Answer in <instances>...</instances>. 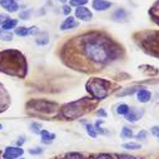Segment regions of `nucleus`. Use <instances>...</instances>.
<instances>
[{"mask_svg":"<svg viewBox=\"0 0 159 159\" xmlns=\"http://www.w3.org/2000/svg\"><path fill=\"white\" fill-rule=\"evenodd\" d=\"M83 53L97 64H108L119 57V47L109 38L92 34L83 40Z\"/></svg>","mask_w":159,"mask_h":159,"instance_id":"f257e3e1","label":"nucleus"},{"mask_svg":"<svg viewBox=\"0 0 159 159\" xmlns=\"http://www.w3.org/2000/svg\"><path fill=\"white\" fill-rule=\"evenodd\" d=\"M0 70L9 73V74H13V75H24L20 71V70H23L25 73V70H26L24 57L19 52H14L13 60H8L5 54L2 53L0 54Z\"/></svg>","mask_w":159,"mask_h":159,"instance_id":"f03ea898","label":"nucleus"},{"mask_svg":"<svg viewBox=\"0 0 159 159\" xmlns=\"http://www.w3.org/2000/svg\"><path fill=\"white\" fill-rule=\"evenodd\" d=\"M109 88H110V83L99 78H93L87 83V90L98 100H102L108 95Z\"/></svg>","mask_w":159,"mask_h":159,"instance_id":"7ed1b4c3","label":"nucleus"},{"mask_svg":"<svg viewBox=\"0 0 159 159\" xmlns=\"http://www.w3.org/2000/svg\"><path fill=\"white\" fill-rule=\"evenodd\" d=\"M89 108V100L83 98L80 100L73 102L63 108V115L66 119H76L79 116H82L84 113H87Z\"/></svg>","mask_w":159,"mask_h":159,"instance_id":"20e7f679","label":"nucleus"},{"mask_svg":"<svg viewBox=\"0 0 159 159\" xmlns=\"http://www.w3.org/2000/svg\"><path fill=\"white\" fill-rule=\"evenodd\" d=\"M148 36L143 38L142 45L145 52H148L152 55L159 57V31H152L147 33Z\"/></svg>","mask_w":159,"mask_h":159,"instance_id":"39448f33","label":"nucleus"},{"mask_svg":"<svg viewBox=\"0 0 159 159\" xmlns=\"http://www.w3.org/2000/svg\"><path fill=\"white\" fill-rule=\"evenodd\" d=\"M35 110L40 111V113H52L57 109V104L54 103H49V102H44V100H35L30 104Z\"/></svg>","mask_w":159,"mask_h":159,"instance_id":"423d86ee","label":"nucleus"},{"mask_svg":"<svg viewBox=\"0 0 159 159\" xmlns=\"http://www.w3.org/2000/svg\"><path fill=\"white\" fill-rule=\"evenodd\" d=\"M23 153H24V150L19 147H8L4 150L3 158L4 159H16L18 157L23 155Z\"/></svg>","mask_w":159,"mask_h":159,"instance_id":"0eeeda50","label":"nucleus"},{"mask_svg":"<svg viewBox=\"0 0 159 159\" xmlns=\"http://www.w3.org/2000/svg\"><path fill=\"white\" fill-rule=\"evenodd\" d=\"M75 16H76L78 19L83 20V21H89V20H92L93 14H92V11H90L88 8H85V7H79V8L75 10Z\"/></svg>","mask_w":159,"mask_h":159,"instance_id":"6e6552de","label":"nucleus"},{"mask_svg":"<svg viewBox=\"0 0 159 159\" xmlns=\"http://www.w3.org/2000/svg\"><path fill=\"white\" fill-rule=\"evenodd\" d=\"M0 5L9 13H15L19 9V5L16 4L15 0H0Z\"/></svg>","mask_w":159,"mask_h":159,"instance_id":"1a4fd4ad","label":"nucleus"},{"mask_svg":"<svg viewBox=\"0 0 159 159\" xmlns=\"http://www.w3.org/2000/svg\"><path fill=\"white\" fill-rule=\"evenodd\" d=\"M110 7H111V3L107 2V0H93V9L98 11H104Z\"/></svg>","mask_w":159,"mask_h":159,"instance_id":"9d476101","label":"nucleus"},{"mask_svg":"<svg viewBox=\"0 0 159 159\" xmlns=\"http://www.w3.org/2000/svg\"><path fill=\"white\" fill-rule=\"evenodd\" d=\"M137 98H138V100H139L140 103H148V102L150 100V98H152V94H150L149 90H147V89H144V88H140V89L137 92Z\"/></svg>","mask_w":159,"mask_h":159,"instance_id":"9b49d317","label":"nucleus"},{"mask_svg":"<svg viewBox=\"0 0 159 159\" xmlns=\"http://www.w3.org/2000/svg\"><path fill=\"white\" fill-rule=\"evenodd\" d=\"M142 114H143V111H138V110H135L134 108L133 109H129V111L125 114V119L128 122H132V123H135L138 119L142 116Z\"/></svg>","mask_w":159,"mask_h":159,"instance_id":"f8f14e48","label":"nucleus"},{"mask_svg":"<svg viewBox=\"0 0 159 159\" xmlns=\"http://www.w3.org/2000/svg\"><path fill=\"white\" fill-rule=\"evenodd\" d=\"M78 26V23L75 21V19L73 16H68L60 25V30H68V29H73Z\"/></svg>","mask_w":159,"mask_h":159,"instance_id":"ddd939ff","label":"nucleus"},{"mask_svg":"<svg viewBox=\"0 0 159 159\" xmlns=\"http://www.w3.org/2000/svg\"><path fill=\"white\" fill-rule=\"evenodd\" d=\"M149 15H150L152 19L154 20V23H157V24L159 25V0H158L157 3H154V5L150 8Z\"/></svg>","mask_w":159,"mask_h":159,"instance_id":"4468645a","label":"nucleus"},{"mask_svg":"<svg viewBox=\"0 0 159 159\" xmlns=\"http://www.w3.org/2000/svg\"><path fill=\"white\" fill-rule=\"evenodd\" d=\"M40 135H42V142H43L44 144H50V143L55 139V134L49 133L48 130H42V132H40Z\"/></svg>","mask_w":159,"mask_h":159,"instance_id":"2eb2a0df","label":"nucleus"},{"mask_svg":"<svg viewBox=\"0 0 159 159\" xmlns=\"http://www.w3.org/2000/svg\"><path fill=\"white\" fill-rule=\"evenodd\" d=\"M127 18V11L124 10V9H118L114 14H113V19L115 20V21H120V20H123V19H125Z\"/></svg>","mask_w":159,"mask_h":159,"instance_id":"dca6fc26","label":"nucleus"},{"mask_svg":"<svg viewBox=\"0 0 159 159\" xmlns=\"http://www.w3.org/2000/svg\"><path fill=\"white\" fill-rule=\"evenodd\" d=\"M36 44L38 45H47L49 43V35L47 33H42L40 36H38L36 38Z\"/></svg>","mask_w":159,"mask_h":159,"instance_id":"f3484780","label":"nucleus"},{"mask_svg":"<svg viewBox=\"0 0 159 159\" xmlns=\"http://www.w3.org/2000/svg\"><path fill=\"white\" fill-rule=\"evenodd\" d=\"M18 25V21L15 20V19H9L3 26H2V29L3 30H5V31H10L11 29H14L15 26Z\"/></svg>","mask_w":159,"mask_h":159,"instance_id":"a211bd4d","label":"nucleus"},{"mask_svg":"<svg viewBox=\"0 0 159 159\" xmlns=\"http://www.w3.org/2000/svg\"><path fill=\"white\" fill-rule=\"evenodd\" d=\"M0 40H3V42H11L13 40V34L10 31H5L3 29H0Z\"/></svg>","mask_w":159,"mask_h":159,"instance_id":"6ab92c4d","label":"nucleus"},{"mask_svg":"<svg viewBox=\"0 0 159 159\" xmlns=\"http://www.w3.org/2000/svg\"><path fill=\"white\" fill-rule=\"evenodd\" d=\"M129 107L127 104H119L118 108H116V113L118 114H120V115H125L128 111H129Z\"/></svg>","mask_w":159,"mask_h":159,"instance_id":"aec40b11","label":"nucleus"},{"mask_svg":"<svg viewBox=\"0 0 159 159\" xmlns=\"http://www.w3.org/2000/svg\"><path fill=\"white\" fill-rule=\"evenodd\" d=\"M15 34L19 36H26V35H30V31H29V28L20 26V28L15 29Z\"/></svg>","mask_w":159,"mask_h":159,"instance_id":"412c9836","label":"nucleus"},{"mask_svg":"<svg viewBox=\"0 0 159 159\" xmlns=\"http://www.w3.org/2000/svg\"><path fill=\"white\" fill-rule=\"evenodd\" d=\"M88 3V0H70L69 7H84Z\"/></svg>","mask_w":159,"mask_h":159,"instance_id":"4be33fe9","label":"nucleus"},{"mask_svg":"<svg viewBox=\"0 0 159 159\" xmlns=\"http://www.w3.org/2000/svg\"><path fill=\"white\" fill-rule=\"evenodd\" d=\"M123 148L124 149H132V150H137V149H140L142 145L138 144V143H125L123 144Z\"/></svg>","mask_w":159,"mask_h":159,"instance_id":"5701e85b","label":"nucleus"},{"mask_svg":"<svg viewBox=\"0 0 159 159\" xmlns=\"http://www.w3.org/2000/svg\"><path fill=\"white\" fill-rule=\"evenodd\" d=\"M64 159H85V158H84V155L80 154V153H69V154L65 155Z\"/></svg>","mask_w":159,"mask_h":159,"instance_id":"b1692460","label":"nucleus"},{"mask_svg":"<svg viewBox=\"0 0 159 159\" xmlns=\"http://www.w3.org/2000/svg\"><path fill=\"white\" fill-rule=\"evenodd\" d=\"M85 128H87V133L92 137V138H95L97 137V130H95V128H94V125H92V124H87L85 125Z\"/></svg>","mask_w":159,"mask_h":159,"instance_id":"393cba45","label":"nucleus"},{"mask_svg":"<svg viewBox=\"0 0 159 159\" xmlns=\"http://www.w3.org/2000/svg\"><path fill=\"white\" fill-rule=\"evenodd\" d=\"M122 137H123V138H132V137H133V132H132V129L124 127L123 130H122Z\"/></svg>","mask_w":159,"mask_h":159,"instance_id":"a878e982","label":"nucleus"},{"mask_svg":"<svg viewBox=\"0 0 159 159\" xmlns=\"http://www.w3.org/2000/svg\"><path fill=\"white\" fill-rule=\"evenodd\" d=\"M30 128L35 134H40V132H42V127H40V124H38V123H33L30 125Z\"/></svg>","mask_w":159,"mask_h":159,"instance_id":"bb28decb","label":"nucleus"},{"mask_svg":"<svg viewBox=\"0 0 159 159\" xmlns=\"http://www.w3.org/2000/svg\"><path fill=\"white\" fill-rule=\"evenodd\" d=\"M95 159H115V157L113 154H108V153H103V154H99Z\"/></svg>","mask_w":159,"mask_h":159,"instance_id":"cd10ccee","label":"nucleus"},{"mask_svg":"<svg viewBox=\"0 0 159 159\" xmlns=\"http://www.w3.org/2000/svg\"><path fill=\"white\" fill-rule=\"evenodd\" d=\"M29 153L33 154V155H38V154H42V153H43V149H42V148H39V147H36V148L29 149Z\"/></svg>","mask_w":159,"mask_h":159,"instance_id":"c85d7f7f","label":"nucleus"},{"mask_svg":"<svg viewBox=\"0 0 159 159\" xmlns=\"http://www.w3.org/2000/svg\"><path fill=\"white\" fill-rule=\"evenodd\" d=\"M10 18L7 15V14H0V26H3Z\"/></svg>","mask_w":159,"mask_h":159,"instance_id":"c756f323","label":"nucleus"},{"mask_svg":"<svg viewBox=\"0 0 159 159\" xmlns=\"http://www.w3.org/2000/svg\"><path fill=\"white\" fill-rule=\"evenodd\" d=\"M29 15H30V10H25V11H21L20 13V18L24 19V20H26L29 18Z\"/></svg>","mask_w":159,"mask_h":159,"instance_id":"7c9ffc66","label":"nucleus"},{"mask_svg":"<svg viewBox=\"0 0 159 159\" xmlns=\"http://www.w3.org/2000/svg\"><path fill=\"white\" fill-rule=\"evenodd\" d=\"M118 159H137V158L133 155H129V154H120L118 157Z\"/></svg>","mask_w":159,"mask_h":159,"instance_id":"2f4dec72","label":"nucleus"},{"mask_svg":"<svg viewBox=\"0 0 159 159\" xmlns=\"http://www.w3.org/2000/svg\"><path fill=\"white\" fill-rule=\"evenodd\" d=\"M137 89H139V88H130V90H128V92H123V93H119V95H127V94H133V93H135V92H137Z\"/></svg>","mask_w":159,"mask_h":159,"instance_id":"473e14b6","label":"nucleus"},{"mask_svg":"<svg viewBox=\"0 0 159 159\" xmlns=\"http://www.w3.org/2000/svg\"><path fill=\"white\" fill-rule=\"evenodd\" d=\"M137 138H138V139H145V138H147V132H144V130L139 132V133L137 134Z\"/></svg>","mask_w":159,"mask_h":159,"instance_id":"72a5a7b5","label":"nucleus"},{"mask_svg":"<svg viewBox=\"0 0 159 159\" xmlns=\"http://www.w3.org/2000/svg\"><path fill=\"white\" fill-rule=\"evenodd\" d=\"M70 10H71V9H70V7H69V5H65V7L63 8V13H64V14H66V15L70 13Z\"/></svg>","mask_w":159,"mask_h":159,"instance_id":"f704fd0d","label":"nucleus"},{"mask_svg":"<svg viewBox=\"0 0 159 159\" xmlns=\"http://www.w3.org/2000/svg\"><path fill=\"white\" fill-rule=\"evenodd\" d=\"M152 133H153L154 135H157V137H159V128H158V127H154V128L152 129Z\"/></svg>","mask_w":159,"mask_h":159,"instance_id":"c9c22d12","label":"nucleus"},{"mask_svg":"<svg viewBox=\"0 0 159 159\" xmlns=\"http://www.w3.org/2000/svg\"><path fill=\"white\" fill-rule=\"evenodd\" d=\"M97 114H98V115H102V116H107V113H105V111H104L103 109L98 110V111H97Z\"/></svg>","mask_w":159,"mask_h":159,"instance_id":"e433bc0d","label":"nucleus"},{"mask_svg":"<svg viewBox=\"0 0 159 159\" xmlns=\"http://www.w3.org/2000/svg\"><path fill=\"white\" fill-rule=\"evenodd\" d=\"M24 142H25V140H24V138H20V139L18 140V143H16V144H18V145H23V143H24Z\"/></svg>","mask_w":159,"mask_h":159,"instance_id":"4c0bfd02","label":"nucleus"},{"mask_svg":"<svg viewBox=\"0 0 159 159\" xmlns=\"http://www.w3.org/2000/svg\"><path fill=\"white\" fill-rule=\"evenodd\" d=\"M58 2H60V3H66V0H58Z\"/></svg>","mask_w":159,"mask_h":159,"instance_id":"58836bf2","label":"nucleus"},{"mask_svg":"<svg viewBox=\"0 0 159 159\" xmlns=\"http://www.w3.org/2000/svg\"><path fill=\"white\" fill-rule=\"evenodd\" d=\"M2 129H3V125H2V124H0V130H2Z\"/></svg>","mask_w":159,"mask_h":159,"instance_id":"ea45409f","label":"nucleus"},{"mask_svg":"<svg viewBox=\"0 0 159 159\" xmlns=\"http://www.w3.org/2000/svg\"><path fill=\"white\" fill-rule=\"evenodd\" d=\"M20 159H24V158H20Z\"/></svg>","mask_w":159,"mask_h":159,"instance_id":"a19ab883","label":"nucleus"}]
</instances>
